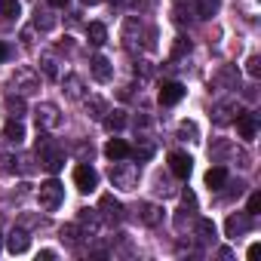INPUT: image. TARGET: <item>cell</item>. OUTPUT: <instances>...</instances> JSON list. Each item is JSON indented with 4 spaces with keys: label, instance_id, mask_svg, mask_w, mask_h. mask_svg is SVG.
Segmentation results:
<instances>
[{
    "label": "cell",
    "instance_id": "obj_22",
    "mask_svg": "<svg viewBox=\"0 0 261 261\" xmlns=\"http://www.w3.org/2000/svg\"><path fill=\"white\" fill-rule=\"evenodd\" d=\"M197 237H200L203 243H212V240L218 237V227H215V221H212V218H200V221H197Z\"/></svg>",
    "mask_w": 261,
    "mask_h": 261
},
{
    "label": "cell",
    "instance_id": "obj_14",
    "mask_svg": "<svg viewBox=\"0 0 261 261\" xmlns=\"http://www.w3.org/2000/svg\"><path fill=\"white\" fill-rule=\"evenodd\" d=\"M181 95H185V86H181V83H175V80H169V83H163V86H160V95H157V98H160V105H166V108H169V105L181 101Z\"/></svg>",
    "mask_w": 261,
    "mask_h": 261
},
{
    "label": "cell",
    "instance_id": "obj_18",
    "mask_svg": "<svg viewBox=\"0 0 261 261\" xmlns=\"http://www.w3.org/2000/svg\"><path fill=\"white\" fill-rule=\"evenodd\" d=\"M105 154H108L111 160H126L133 151H129V145H126L123 139H111V142L105 145Z\"/></svg>",
    "mask_w": 261,
    "mask_h": 261
},
{
    "label": "cell",
    "instance_id": "obj_13",
    "mask_svg": "<svg viewBox=\"0 0 261 261\" xmlns=\"http://www.w3.org/2000/svg\"><path fill=\"white\" fill-rule=\"evenodd\" d=\"M4 139H7L10 145H22V142H25V123H22L19 117H10V120H7V126H4Z\"/></svg>",
    "mask_w": 261,
    "mask_h": 261
},
{
    "label": "cell",
    "instance_id": "obj_27",
    "mask_svg": "<svg viewBox=\"0 0 261 261\" xmlns=\"http://www.w3.org/2000/svg\"><path fill=\"white\" fill-rule=\"evenodd\" d=\"M34 28H40V31H53V28H56V16L46 13V10H37V13H34Z\"/></svg>",
    "mask_w": 261,
    "mask_h": 261
},
{
    "label": "cell",
    "instance_id": "obj_16",
    "mask_svg": "<svg viewBox=\"0 0 261 261\" xmlns=\"http://www.w3.org/2000/svg\"><path fill=\"white\" fill-rule=\"evenodd\" d=\"M139 218L148 224V227H157L163 221V209L154 206V203H139Z\"/></svg>",
    "mask_w": 261,
    "mask_h": 261
},
{
    "label": "cell",
    "instance_id": "obj_28",
    "mask_svg": "<svg viewBox=\"0 0 261 261\" xmlns=\"http://www.w3.org/2000/svg\"><path fill=\"white\" fill-rule=\"evenodd\" d=\"M80 233H83L80 224H65V227H62V243H68V246H80Z\"/></svg>",
    "mask_w": 261,
    "mask_h": 261
},
{
    "label": "cell",
    "instance_id": "obj_9",
    "mask_svg": "<svg viewBox=\"0 0 261 261\" xmlns=\"http://www.w3.org/2000/svg\"><path fill=\"white\" fill-rule=\"evenodd\" d=\"M13 86L22 92H34V89H40V74H34L31 68H19L13 77Z\"/></svg>",
    "mask_w": 261,
    "mask_h": 261
},
{
    "label": "cell",
    "instance_id": "obj_3",
    "mask_svg": "<svg viewBox=\"0 0 261 261\" xmlns=\"http://www.w3.org/2000/svg\"><path fill=\"white\" fill-rule=\"evenodd\" d=\"M37 200H40V209L56 212V209L65 203V185H62V181H56V178L43 181V185H40V191H37Z\"/></svg>",
    "mask_w": 261,
    "mask_h": 261
},
{
    "label": "cell",
    "instance_id": "obj_12",
    "mask_svg": "<svg viewBox=\"0 0 261 261\" xmlns=\"http://www.w3.org/2000/svg\"><path fill=\"white\" fill-rule=\"evenodd\" d=\"M28 246H31V237H28V230H22V227H16V230L7 237V249H10L13 255H25Z\"/></svg>",
    "mask_w": 261,
    "mask_h": 261
},
{
    "label": "cell",
    "instance_id": "obj_40",
    "mask_svg": "<svg viewBox=\"0 0 261 261\" xmlns=\"http://www.w3.org/2000/svg\"><path fill=\"white\" fill-rule=\"evenodd\" d=\"M111 4H123V0H111Z\"/></svg>",
    "mask_w": 261,
    "mask_h": 261
},
{
    "label": "cell",
    "instance_id": "obj_7",
    "mask_svg": "<svg viewBox=\"0 0 261 261\" xmlns=\"http://www.w3.org/2000/svg\"><path fill=\"white\" fill-rule=\"evenodd\" d=\"M249 227H252V215H249V212H240V215H227V221H224V233H227L230 240L243 237Z\"/></svg>",
    "mask_w": 261,
    "mask_h": 261
},
{
    "label": "cell",
    "instance_id": "obj_20",
    "mask_svg": "<svg viewBox=\"0 0 261 261\" xmlns=\"http://www.w3.org/2000/svg\"><path fill=\"white\" fill-rule=\"evenodd\" d=\"M77 224H80L83 230L95 233V230H98V224H101V218H98V212H95V209H80V215H77Z\"/></svg>",
    "mask_w": 261,
    "mask_h": 261
},
{
    "label": "cell",
    "instance_id": "obj_4",
    "mask_svg": "<svg viewBox=\"0 0 261 261\" xmlns=\"http://www.w3.org/2000/svg\"><path fill=\"white\" fill-rule=\"evenodd\" d=\"M74 185H77V191L92 194V191L98 188V172H95L89 163H80V166H74Z\"/></svg>",
    "mask_w": 261,
    "mask_h": 261
},
{
    "label": "cell",
    "instance_id": "obj_34",
    "mask_svg": "<svg viewBox=\"0 0 261 261\" xmlns=\"http://www.w3.org/2000/svg\"><path fill=\"white\" fill-rule=\"evenodd\" d=\"M246 68H249V74H252V77H258V71H261V59H258V56H249Z\"/></svg>",
    "mask_w": 261,
    "mask_h": 261
},
{
    "label": "cell",
    "instance_id": "obj_8",
    "mask_svg": "<svg viewBox=\"0 0 261 261\" xmlns=\"http://www.w3.org/2000/svg\"><path fill=\"white\" fill-rule=\"evenodd\" d=\"M233 120H237V133H240V139H243V142H252L255 133H258V117L246 111V114H237Z\"/></svg>",
    "mask_w": 261,
    "mask_h": 261
},
{
    "label": "cell",
    "instance_id": "obj_25",
    "mask_svg": "<svg viewBox=\"0 0 261 261\" xmlns=\"http://www.w3.org/2000/svg\"><path fill=\"white\" fill-rule=\"evenodd\" d=\"M4 108H7L10 117H19V120H22V114H25V98H22V95H7Z\"/></svg>",
    "mask_w": 261,
    "mask_h": 261
},
{
    "label": "cell",
    "instance_id": "obj_5",
    "mask_svg": "<svg viewBox=\"0 0 261 261\" xmlns=\"http://www.w3.org/2000/svg\"><path fill=\"white\" fill-rule=\"evenodd\" d=\"M34 117H37V126H43V129H59L62 126V114H59V108L53 101H40Z\"/></svg>",
    "mask_w": 261,
    "mask_h": 261
},
{
    "label": "cell",
    "instance_id": "obj_32",
    "mask_svg": "<svg viewBox=\"0 0 261 261\" xmlns=\"http://www.w3.org/2000/svg\"><path fill=\"white\" fill-rule=\"evenodd\" d=\"M178 136H181V139H188V136H194V139H197V123H191V120H185V123L178 126Z\"/></svg>",
    "mask_w": 261,
    "mask_h": 261
},
{
    "label": "cell",
    "instance_id": "obj_10",
    "mask_svg": "<svg viewBox=\"0 0 261 261\" xmlns=\"http://www.w3.org/2000/svg\"><path fill=\"white\" fill-rule=\"evenodd\" d=\"M191 169H194L191 154H181V151H172V154H169V172H172V175L188 178V175H191Z\"/></svg>",
    "mask_w": 261,
    "mask_h": 261
},
{
    "label": "cell",
    "instance_id": "obj_1",
    "mask_svg": "<svg viewBox=\"0 0 261 261\" xmlns=\"http://www.w3.org/2000/svg\"><path fill=\"white\" fill-rule=\"evenodd\" d=\"M37 157H40V163H43L49 172H59V169L65 166V154H62V148H59L49 136H40V139H37Z\"/></svg>",
    "mask_w": 261,
    "mask_h": 261
},
{
    "label": "cell",
    "instance_id": "obj_17",
    "mask_svg": "<svg viewBox=\"0 0 261 261\" xmlns=\"http://www.w3.org/2000/svg\"><path fill=\"white\" fill-rule=\"evenodd\" d=\"M227 185V169L224 166H212L209 172H206V188L209 191H221Z\"/></svg>",
    "mask_w": 261,
    "mask_h": 261
},
{
    "label": "cell",
    "instance_id": "obj_38",
    "mask_svg": "<svg viewBox=\"0 0 261 261\" xmlns=\"http://www.w3.org/2000/svg\"><path fill=\"white\" fill-rule=\"evenodd\" d=\"M46 4H49V7H68L71 0H46Z\"/></svg>",
    "mask_w": 261,
    "mask_h": 261
},
{
    "label": "cell",
    "instance_id": "obj_31",
    "mask_svg": "<svg viewBox=\"0 0 261 261\" xmlns=\"http://www.w3.org/2000/svg\"><path fill=\"white\" fill-rule=\"evenodd\" d=\"M218 83H230V86H237V68H224L221 74H218Z\"/></svg>",
    "mask_w": 261,
    "mask_h": 261
},
{
    "label": "cell",
    "instance_id": "obj_23",
    "mask_svg": "<svg viewBox=\"0 0 261 261\" xmlns=\"http://www.w3.org/2000/svg\"><path fill=\"white\" fill-rule=\"evenodd\" d=\"M221 10V0H197V19H212Z\"/></svg>",
    "mask_w": 261,
    "mask_h": 261
},
{
    "label": "cell",
    "instance_id": "obj_24",
    "mask_svg": "<svg viewBox=\"0 0 261 261\" xmlns=\"http://www.w3.org/2000/svg\"><path fill=\"white\" fill-rule=\"evenodd\" d=\"M65 92H68V98H83V80L77 74H68L65 77Z\"/></svg>",
    "mask_w": 261,
    "mask_h": 261
},
{
    "label": "cell",
    "instance_id": "obj_36",
    "mask_svg": "<svg viewBox=\"0 0 261 261\" xmlns=\"http://www.w3.org/2000/svg\"><path fill=\"white\" fill-rule=\"evenodd\" d=\"M37 258H43V261H53V258H56V252H53V249H40V255H37Z\"/></svg>",
    "mask_w": 261,
    "mask_h": 261
},
{
    "label": "cell",
    "instance_id": "obj_21",
    "mask_svg": "<svg viewBox=\"0 0 261 261\" xmlns=\"http://www.w3.org/2000/svg\"><path fill=\"white\" fill-rule=\"evenodd\" d=\"M101 123H105L108 133H120V129L126 126V114H123V111H108V114L101 117Z\"/></svg>",
    "mask_w": 261,
    "mask_h": 261
},
{
    "label": "cell",
    "instance_id": "obj_39",
    "mask_svg": "<svg viewBox=\"0 0 261 261\" xmlns=\"http://www.w3.org/2000/svg\"><path fill=\"white\" fill-rule=\"evenodd\" d=\"M83 4H89V7H92V4H98V0H83Z\"/></svg>",
    "mask_w": 261,
    "mask_h": 261
},
{
    "label": "cell",
    "instance_id": "obj_26",
    "mask_svg": "<svg viewBox=\"0 0 261 261\" xmlns=\"http://www.w3.org/2000/svg\"><path fill=\"white\" fill-rule=\"evenodd\" d=\"M86 111H89V117L101 120V117L108 114V101H105V98H98V95H92V98H86Z\"/></svg>",
    "mask_w": 261,
    "mask_h": 261
},
{
    "label": "cell",
    "instance_id": "obj_11",
    "mask_svg": "<svg viewBox=\"0 0 261 261\" xmlns=\"http://www.w3.org/2000/svg\"><path fill=\"white\" fill-rule=\"evenodd\" d=\"M89 74H92L98 83H108V80L114 77V65H111V59H105V56H95V59L89 62Z\"/></svg>",
    "mask_w": 261,
    "mask_h": 261
},
{
    "label": "cell",
    "instance_id": "obj_2",
    "mask_svg": "<svg viewBox=\"0 0 261 261\" xmlns=\"http://www.w3.org/2000/svg\"><path fill=\"white\" fill-rule=\"evenodd\" d=\"M139 178H142V169H139L136 163H114V166H111V181H114V188L136 191V188H139Z\"/></svg>",
    "mask_w": 261,
    "mask_h": 261
},
{
    "label": "cell",
    "instance_id": "obj_37",
    "mask_svg": "<svg viewBox=\"0 0 261 261\" xmlns=\"http://www.w3.org/2000/svg\"><path fill=\"white\" fill-rule=\"evenodd\" d=\"M7 56H10V46H7V43H0V62H7Z\"/></svg>",
    "mask_w": 261,
    "mask_h": 261
},
{
    "label": "cell",
    "instance_id": "obj_35",
    "mask_svg": "<svg viewBox=\"0 0 261 261\" xmlns=\"http://www.w3.org/2000/svg\"><path fill=\"white\" fill-rule=\"evenodd\" d=\"M261 212V194H252L249 197V215H258Z\"/></svg>",
    "mask_w": 261,
    "mask_h": 261
},
{
    "label": "cell",
    "instance_id": "obj_29",
    "mask_svg": "<svg viewBox=\"0 0 261 261\" xmlns=\"http://www.w3.org/2000/svg\"><path fill=\"white\" fill-rule=\"evenodd\" d=\"M56 65H59V62H56V56H53V53H43V56H40V68H43V74H46L49 80H56V77H59V68H56Z\"/></svg>",
    "mask_w": 261,
    "mask_h": 261
},
{
    "label": "cell",
    "instance_id": "obj_33",
    "mask_svg": "<svg viewBox=\"0 0 261 261\" xmlns=\"http://www.w3.org/2000/svg\"><path fill=\"white\" fill-rule=\"evenodd\" d=\"M188 49H191V43H188L185 37H178V40H175V49H172V59H178V56H185Z\"/></svg>",
    "mask_w": 261,
    "mask_h": 261
},
{
    "label": "cell",
    "instance_id": "obj_6",
    "mask_svg": "<svg viewBox=\"0 0 261 261\" xmlns=\"http://www.w3.org/2000/svg\"><path fill=\"white\" fill-rule=\"evenodd\" d=\"M98 209H101V218L111 221V224H120L123 215H126V212H123V203H120L114 194H105V197L98 200Z\"/></svg>",
    "mask_w": 261,
    "mask_h": 261
},
{
    "label": "cell",
    "instance_id": "obj_30",
    "mask_svg": "<svg viewBox=\"0 0 261 261\" xmlns=\"http://www.w3.org/2000/svg\"><path fill=\"white\" fill-rule=\"evenodd\" d=\"M19 13H22L19 0H0V16H4V19H16Z\"/></svg>",
    "mask_w": 261,
    "mask_h": 261
},
{
    "label": "cell",
    "instance_id": "obj_15",
    "mask_svg": "<svg viewBox=\"0 0 261 261\" xmlns=\"http://www.w3.org/2000/svg\"><path fill=\"white\" fill-rule=\"evenodd\" d=\"M237 114H240V111H237V105H233V101H221V105H215V108H212V120H215L218 126H227Z\"/></svg>",
    "mask_w": 261,
    "mask_h": 261
},
{
    "label": "cell",
    "instance_id": "obj_19",
    "mask_svg": "<svg viewBox=\"0 0 261 261\" xmlns=\"http://www.w3.org/2000/svg\"><path fill=\"white\" fill-rule=\"evenodd\" d=\"M86 37H89L92 46H105V43H108V28H105L101 22H89V25H86Z\"/></svg>",
    "mask_w": 261,
    "mask_h": 261
}]
</instances>
